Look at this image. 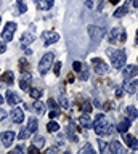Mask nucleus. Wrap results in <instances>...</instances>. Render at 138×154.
<instances>
[{"label": "nucleus", "mask_w": 138, "mask_h": 154, "mask_svg": "<svg viewBox=\"0 0 138 154\" xmlns=\"http://www.w3.org/2000/svg\"><path fill=\"white\" fill-rule=\"evenodd\" d=\"M24 53H26V55H31V53H32V50H31V48H26V50H24Z\"/></svg>", "instance_id": "de8ad7c7"}, {"label": "nucleus", "mask_w": 138, "mask_h": 154, "mask_svg": "<svg viewBox=\"0 0 138 154\" xmlns=\"http://www.w3.org/2000/svg\"><path fill=\"white\" fill-rule=\"evenodd\" d=\"M7 51V47H5V43H2L0 42V53H5Z\"/></svg>", "instance_id": "79ce46f5"}, {"label": "nucleus", "mask_w": 138, "mask_h": 154, "mask_svg": "<svg viewBox=\"0 0 138 154\" xmlns=\"http://www.w3.org/2000/svg\"><path fill=\"white\" fill-rule=\"evenodd\" d=\"M88 34H90V37H92V40L100 42L103 38V35L106 34V29L101 27V26H88Z\"/></svg>", "instance_id": "39448f33"}, {"label": "nucleus", "mask_w": 138, "mask_h": 154, "mask_svg": "<svg viewBox=\"0 0 138 154\" xmlns=\"http://www.w3.org/2000/svg\"><path fill=\"white\" fill-rule=\"evenodd\" d=\"M53 72H55V75H60V72H61V63H56V64L53 66Z\"/></svg>", "instance_id": "72a5a7b5"}, {"label": "nucleus", "mask_w": 138, "mask_h": 154, "mask_svg": "<svg viewBox=\"0 0 138 154\" xmlns=\"http://www.w3.org/2000/svg\"><path fill=\"white\" fill-rule=\"evenodd\" d=\"M15 31H16V24L15 23H7L5 24V29L2 31V38L5 42H11L13 40V34H15Z\"/></svg>", "instance_id": "6e6552de"}, {"label": "nucleus", "mask_w": 138, "mask_h": 154, "mask_svg": "<svg viewBox=\"0 0 138 154\" xmlns=\"http://www.w3.org/2000/svg\"><path fill=\"white\" fill-rule=\"evenodd\" d=\"M2 104H3V96L0 95V106H2Z\"/></svg>", "instance_id": "8fccbe9b"}, {"label": "nucleus", "mask_w": 138, "mask_h": 154, "mask_svg": "<svg viewBox=\"0 0 138 154\" xmlns=\"http://www.w3.org/2000/svg\"><path fill=\"white\" fill-rule=\"evenodd\" d=\"M82 66H84V63H80V61H74L72 63V67H74L75 72H79L80 69H82Z\"/></svg>", "instance_id": "2f4dec72"}, {"label": "nucleus", "mask_w": 138, "mask_h": 154, "mask_svg": "<svg viewBox=\"0 0 138 154\" xmlns=\"http://www.w3.org/2000/svg\"><path fill=\"white\" fill-rule=\"evenodd\" d=\"M29 93H31V98L34 100H39L42 95H44V91H42L40 88H29Z\"/></svg>", "instance_id": "a878e982"}, {"label": "nucleus", "mask_w": 138, "mask_h": 154, "mask_svg": "<svg viewBox=\"0 0 138 154\" xmlns=\"http://www.w3.org/2000/svg\"><path fill=\"white\" fill-rule=\"evenodd\" d=\"M80 108L84 109V112H88V114H90V111H92V104H90V103H84Z\"/></svg>", "instance_id": "473e14b6"}, {"label": "nucleus", "mask_w": 138, "mask_h": 154, "mask_svg": "<svg viewBox=\"0 0 138 154\" xmlns=\"http://www.w3.org/2000/svg\"><path fill=\"white\" fill-rule=\"evenodd\" d=\"M18 13L20 14H23V13H26V10H27V7H26V3H24V0H18Z\"/></svg>", "instance_id": "cd10ccee"}, {"label": "nucleus", "mask_w": 138, "mask_h": 154, "mask_svg": "<svg viewBox=\"0 0 138 154\" xmlns=\"http://www.w3.org/2000/svg\"><path fill=\"white\" fill-rule=\"evenodd\" d=\"M136 87H138V79H136V80H133V82H127V84L124 85L122 88H124V90H127L128 93H135V91H136Z\"/></svg>", "instance_id": "6ab92c4d"}, {"label": "nucleus", "mask_w": 138, "mask_h": 154, "mask_svg": "<svg viewBox=\"0 0 138 154\" xmlns=\"http://www.w3.org/2000/svg\"><path fill=\"white\" fill-rule=\"evenodd\" d=\"M48 106H50V108H53V109H58V104L55 103V100H48Z\"/></svg>", "instance_id": "58836bf2"}, {"label": "nucleus", "mask_w": 138, "mask_h": 154, "mask_svg": "<svg viewBox=\"0 0 138 154\" xmlns=\"http://www.w3.org/2000/svg\"><path fill=\"white\" fill-rule=\"evenodd\" d=\"M2 82H7L8 85H11L13 82H15V74H13L11 71L3 72V75H2Z\"/></svg>", "instance_id": "aec40b11"}, {"label": "nucleus", "mask_w": 138, "mask_h": 154, "mask_svg": "<svg viewBox=\"0 0 138 154\" xmlns=\"http://www.w3.org/2000/svg\"><path fill=\"white\" fill-rule=\"evenodd\" d=\"M42 40H44V45H53L60 40V34L55 31H45L42 32Z\"/></svg>", "instance_id": "0eeeda50"}, {"label": "nucleus", "mask_w": 138, "mask_h": 154, "mask_svg": "<svg viewBox=\"0 0 138 154\" xmlns=\"http://www.w3.org/2000/svg\"><path fill=\"white\" fill-rule=\"evenodd\" d=\"M35 143H39V144L45 143V138L44 137H35Z\"/></svg>", "instance_id": "a19ab883"}, {"label": "nucleus", "mask_w": 138, "mask_h": 154, "mask_svg": "<svg viewBox=\"0 0 138 154\" xmlns=\"http://www.w3.org/2000/svg\"><path fill=\"white\" fill-rule=\"evenodd\" d=\"M109 2H111V3H114V5H116V3L119 2V0H109Z\"/></svg>", "instance_id": "3c124183"}, {"label": "nucleus", "mask_w": 138, "mask_h": 154, "mask_svg": "<svg viewBox=\"0 0 138 154\" xmlns=\"http://www.w3.org/2000/svg\"><path fill=\"white\" fill-rule=\"evenodd\" d=\"M80 124H82L84 127H92V122H90L88 112H84L82 116H80Z\"/></svg>", "instance_id": "b1692460"}, {"label": "nucleus", "mask_w": 138, "mask_h": 154, "mask_svg": "<svg viewBox=\"0 0 138 154\" xmlns=\"http://www.w3.org/2000/svg\"><path fill=\"white\" fill-rule=\"evenodd\" d=\"M21 151H23V148H21V146H18V148L15 149V152H21Z\"/></svg>", "instance_id": "09e8293b"}, {"label": "nucleus", "mask_w": 138, "mask_h": 154, "mask_svg": "<svg viewBox=\"0 0 138 154\" xmlns=\"http://www.w3.org/2000/svg\"><path fill=\"white\" fill-rule=\"evenodd\" d=\"M130 124H132V120H130V119H122L121 122L117 124V128H116V130H117L119 133H122V135H124L128 128H130Z\"/></svg>", "instance_id": "4468645a"}, {"label": "nucleus", "mask_w": 138, "mask_h": 154, "mask_svg": "<svg viewBox=\"0 0 138 154\" xmlns=\"http://www.w3.org/2000/svg\"><path fill=\"white\" fill-rule=\"evenodd\" d=\"M125 111H127V116H128V119H130V120H135L138 117V109L133 108V106H128Z\"/></svg>", "instance_id": "412c9836"}, {"label": "nucleus", "mask_w": 138, "mask_h": 154, "mask_svg": "<svg viewBox=\"0 0 138 154\" xmlns=\"http://www.w3.org/2000/svg\"><path fill=\"white\" fill-rule=\"evenodd\" d=\"M122 74H124V77H125V79H132V77H136V75H138V66H135V64L124 66Z\"/></svg>", "instance_id": "1a4fd4ad"}, {"label": "nucleus", "mask_w": 138, "mask_h": 154, "mask_svg": "<svg viewBox=\"0 0 138 154\" xmlns=\"http://www.w3.org/2000/svg\"><path fill=\"white\" fill-rule=\"evenodd\" d=\"M58 116H60V111H58V109H53V111H51V112H50V117H51V119L58 117Z\"/></svg>", "instance_id": "e433bc0d"}, {"label": "nucleus", "mask_w": 138, "mask_h": 154, "mask_svg": "<svg viewBox=\"0 0 138 154\" xmlns=\"http://www.w3.org/2000/svg\"><path fill=\"white\" fill-rule=\"evenodd\" d=\"M47 130H48L50 133L58 132V130H60V125H58V122H55V120H51V122H48V124H47Z\"/></svg>", "instance_id": "393cba45"}, {"label": "nucleus", "mask_w": 138, "mask_h": 154, "mask_svg": "<svg viewBox=\"0 0 138 154\" xmlns=\"http://www.w3.org/2000/svg\"><path fill=\"white\" fill-rule=\"evenodd\" d=\"M124 141H125L128 146H130L132 149H135V151H138V140L133 137V135H128L127 132L124 133Z\"/></svg>", "instance_id": "ddd939ff"}, {"label": "nucleus", "mask_w": 138, "mask_h": 154, "mask_svg": "<svg viewBox=\"0 0 138 154\" xmlns=\"http://www.w3.org/2000/svg\"><path fill=\"white\" fill-rule=\"evenodd\" d=\"M34 2L40 10H50L51 7H53L55 0H34Z\"/></svg>", "instance_id": "f3484780"}, {"label": "nucleus", "mask_w": 138, "mask_h": 154, "mask_svg": "<svg viewBox=\"0 0 138 154\" xmlns=\"http://www.w3.org/2000/svg\"><path fill=\"white\" fill-rule=\"evenodd\" d=\"M34 109H35L39 114H44V112H45V104H44V103H34Z\"/></svg>", "instance_id": "c756f323"}, {"label": "nucleus", "mask_w": 138, "mask_h": 154, "mask_svg": "<svg viewBox=\"0 0 138 154\" xmlns=\"http://www.w3.org/2000/svg\"><path fill=\"white\" fill-rule=\"evenodd\" d=\"M92 127L95 128V133H98L100 137H106V135H111L114 132L112 130L114 127L108 122V119L104 114H98L97 117H95V120L92 122Z\"/></svg>", "instance_id": "f257e3e1"}, {"label": "nucleus", "mask_w": 138, "mask_h": 154, "mask_svg": "<svg viewBox=\"0 0 138 154\" xmlns=\"http://www.w3.org/2000/svg\"><path fill=\"white\" fill-rule=\"evenodd\" d=\"M53 60H55V55L53 53H45L44 56H42V60L39 63V72L42 75H45L47 72L50 71L51 64H53Z\"/></svg>", "instance_id": "20e7f679"}, {"label": "nucleus", "mask_w": 138, "mask_h": 154, "mask_svg": "<svg viewBox=\"0 0 138 154\" xmlns=\"http://www.w3.org/2000/svg\"><path fill=\"white\" fill-rule=\"evenodd\" d=\"M136 43H138V31H136Z\"/></svg>", "instance_id": "603ef678"}, {"label": "nucleus", "mask_w": 138, "mask_h": 154, "mask_svg": "<svg viewBox=\"0 0 138 154\" xmlns=\"http://www.w3.org/2000/svg\"><path fill=\"white\" fill-rule=\"evenodd\" d=\"M108 51H109V58H111V64L116 69H121V67L125 66L127 55L124 50H108Z\"/></svg>", "instance_id": "f03ea898"}, {"label": "nucleus", "mask_w": 138, "mask_h": 154, "mask_svg": "<svg viewBox=\"0 0 138 154\" xmlns=\"http://www.w3.org/2000/svg\"><path fill=\"white\" fill-rule=\"evenodd\" d=\"M61 104H63L64 108H69V103L66 101V98H61Z\"/></svg>", "instance_id": "37998d69"}, {"label": "nucleus", "mask_w": 138, "mask_h": 154, "mask_svg": "<svg viewBox=\"0 0 138 154\" xmlns=\"http://www.w3.org/2000/svg\"><path fill=\"white\" fill-rule=\"evenodd\" d=\"M20 66H21V69H23V71H26V69H27V61L24 60V58H21V60H20Z\"/></svg>", "instance_id": "c9c22d12"}, {"label": "nucleus", "mask_w": 138, "mask_h": 154, "mask_svg": "<svg viewBox=\"0 0 138 154\" xmlns=\"http://www.w3.org/2000/svg\"><path fill=\"white\" fill-rule=\"evenodd\" d=\"M79 77H80L82 80H87V79H88V67L85 66V64L82 66V69L79 71Z\"/></svg>", "instance_id": "bb28decb"}, {"label": "nucleus", "mask_w": 138, "mask_h": 154, "mask_svg": "<svg viewBox=\"0 0 138 154\" xmlns=\"http://www.w3.org/2000/svg\"><path fill=\"white\" fill-rule=\"evenodd\" d=\"M31 137V132L27 128H23L20 133H18V140H26V138H29Z\"/></svg>", "instance_id": "c85d7f7f"}, {"label": "nucleus", "mask_w": 138, "mask_h": 154, "mask_svg": "<svg viewBox=\"0 0 138 154\" xmlns=\"http://www.w3.org/2000/svg\"><path fill=\"white\" fill-rule=\"evenodd\" d=\"M16 135L13 133V132H3L2 133V137H0V140H2V144L5 148H10L11 146V143H13V140H15Z\"/></svg>", "instance_id": "9b49d317"}, {"label": "nucleus", "mask_w": 138, "mask_h": 154, "mask_svg": "<svg viewBox=\"0 0 138 154\" xmlns=\"http://www.w3.org/2000/svg\"><path fill=\"white\" fill-rule=\"evenodd\" d=\"M125 40H127V32H125V29H122V27H114L108 34V42L109 43H121V42H125Z\"/></svg>", "instance_id": "7ed1b4c3"}, {"label": "nucleus", "mask_w": 138, "mask_h": 154, "mask_svg": "<svg viewBox=\"0 0 138 154\" xmlns=\"http://www.w3.org/2000/svg\"><path fill=\"white\" fill-rule=\"evenodd\" d=\"M92 64H93V69L97 74H108L109 66L101 60V58H92Z\"/></svg>", "instance_id": "423d86ee"}, {"label": "nucleus", "mask_w": 138, "mask_h": 154, "mask_svg": "<svg viewBox=\"0 0 138 154\" xmlns=\"http://www.w3.org/2000/svg\"><path fill=\"white\" fill-rule=\"evenodd\" d=\"M31 80H32V75L31 74H26L23 79L20 80V87H21V90H24V91H29L31 88Z\"/></svg>", "instance_id": "2eb2a0df"}, {"label": "nucleus", "mask_w": 138, "mask_h": 154, "mask_svg": "<svg viewBox=\"0 0 138 154\" xmlns=\"http://www.w3.org/2000/svg\"><path fill=\"white\" fill-rule=\"evenodd\" d=\"M5 116H7V112H5L3 109H0V120H2L3 117H5Z\"/></svg>", "instance_id": "c03bdc74"}, {"label": "nucleus", "mask_w": 138, "mask_h": 154, "mask_svg": "<svg viewBox=\"0 0 138 154\" xmlns=\"http://www.w3.org/2000/svg\"><path fill=\"white\" fill-rule=\"evenodd\" d=\"M10 117L15 124H21L24 120V112H23L21 108H13L11 112H10Z\"/></svg>", "instance_id": "9d476101"}, {"label": "nucleus", "mask_w": 138, "mask_h": 154, "mask_svg": "<svg viewBox=\"0 0 138 154\" xmlns=\"http://www.w3.org/2000/svg\"><path fill=\"white\" fill-rule=\"evenodd\" d=\"M93 103H95V106H97V108H100V106H101V103H100V101H98V100H95V101H93Z\"/></svg>", "instance_id": "a18cd8bd"}, {"label": "nucleus", "mask_w": 138, "mask_h": 154, "mask_svg": "<svg viewBox=\"0 0 138 154\" xmlns=\"http://www.w3.org/2000/svg\"><path fill=\"white\" fill-rule=\"evenodd\" d=\"M127 11H128V7H127V5H122L121 8H117L116 11H114V16H116V18H122V16H125V14H127Z\"/></svg>", "instance_id": "5701e85b"}, {"label": "nucleus", "mask_w": 138, "mask_h": 154, "mask_svg": "<svg viewBox=\"0 0 138 154\" xmlns=\"http://www.w3.org/2000/svg\"><path fill=\"white\" fill-rule=\"evenodd\" d=\"M82 152H90V154H93V148L90 146V144H87L85 148H82V149H80V154H82Z\"/></svg>", "instance_id": "f704fd0d"}, {"label": "nucleus", "mask_w": 138, "mask_h": 154, "mask_svg": "<svg viewBox=\"0 0 138 154\" xmlns=\"http://www.w3.org/2000/svg\"><path fill=\"white\" fill-rule=\"evenodd\" d=\"M109 151L114 152V154H119V152H125V148L121 144V141H111V144H109Z\"/></svg>", "instance_id": "dca6fc26"}, {"label": "nucleus", "mask_w": 138, "mask_h": 154, "mask_svg": "<svg viewBox=\"0 0 138 154\" xmlns=\"http://www.w3.org/2000/svg\"><path fill=\"white\" fill-rule=\"evenodd\" d=\"M124 96V88H117L116 90V98H122Z\"/></svg>", "instance_id": "4c0bfd02"}, {"label": "nucleus", "mask_w": 138, "mask_h": 154, "mask_svg": "<svg viewBox=\"0 0 138 154\" xmlns=\"http://www.w3.org/2000/svg\"><path fill=\"white\" fill-rule=\"evenodd\" d=\"M37 125H39V124H37V119H34V117H32V119H29V120H27V130H29V132L31 133H35V130H37Z\"/></svg>", "instance_id": "4be33fe9"}, {"label": "nucleus", "mask_w": 138, "mask_h": 154, "mask_svg": "<svg viewBox=\"0 0 138 154\" xmlns=\"http://www.w3.org/2000/svg\"><path fill=\"white\" fill-rule=\"evenodd\" d=\"M5 98H7V103L10 104V106H16L18 103H21V98H20V96H18V93H15L13 90H8V91H7Z\"/></svg>", "instance_id": "f8f14e48"}, {"label": "nucleus", "mask_w": 138, "mask_h": 154, "mask_svg": "<svg viewBox=\"0 0 138 154\" xmlns=\"http://www.w3.org/2000/svg\"><path fill=\"white\" fill-rule=\"evenodd\" d=\"M29 152H40V149L37 146H34V144H31V146H29Z\"/></svg>", "instance_id": "ea45409f"}, {"label": "nucleus", "mask_w": 138, "mask_h": 154, "mask_svg": "<svg viewBox=\"0 0 138 154\" xmlns=\"http://www.w3.org/2000/svg\"><path fill=\"white\" fill-rule=\"evenodd\" d=\"M132 3H133V7L138 8V0H132Z\"/></svg>", "instance_id": "49530a36"}, {"label": "nucleus", "mask_w": 138, "mask_h": 154, "mask_svg": "<svg viewBox=\"0 0 138 154\" xmlns=\"http://www.w3.org/2000/svg\"><path fill=\"white\" fill-rule=\"evenodd\" d=\"M32 42H34V35H32V34H29V32H24V34L21 35V45H23V47L31 45Z\"/></svg>", "instance_id": "a211bd4d"}, {"label": "nucleus", "mask_w": 138, "mask_h": 154, "mask_svg": "<svg viewBox=\"0 0 138 154\" xmlns=\"http://www.w3.org/2000/svg\"><path fill=\"white\" fill-rule=\"evenodd\" d=\"M98 144H100V152H101V154L109 151V146H106V143H104L103 140H98Z\"/></svg>", "instance_id": "7c9ffc66"}, {"label": "nucleus", "mask_w": 138, "mask_h": 154, "mask_svg": "<svg viewBox=\"0 0 138 154\" xmlns=\"http://www.w3.org/2000/svg\"><path fill=\"white\" fill-rule=\"evenodd\" d=\"M0 21H2V18H0Z\"/></svg>", "instance_id": "864d4df0"}]
</instances>
